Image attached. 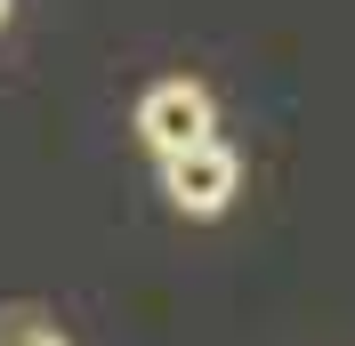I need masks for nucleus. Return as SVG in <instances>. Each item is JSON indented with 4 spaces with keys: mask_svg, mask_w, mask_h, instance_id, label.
<instances>
[{
    "mask_svg": "<svg viewBox=\"0 0 355 346\" xmlns=\"http://www.w3.org/2000/svg\"><path fill=\"white\" fill-rule=\"evenodd\" d=\"M162 194H170L178 217H218L226 201L243 194V153L226 145V137H202V145L170 153L162 161Z\"/></svg>",
    "mask_w": 355,
    "mask_h": 346,
    "instance_id": "nucleus-1",
    "label": "nucleus"
},
{
    "mask_svg": "<svg viewBox=\"0 0 355 346\" xmlns=\"http://www.w3.org/2000/svg\"><path fill=\"white\" fill-rule=\"evenodd\" d=\"M137 137L154 145V161H170V153L202 145V137H218V105H210V89L202 81H154L146 97H137Z\"/></svg>",
    "mask_w": 355,
    "mask_h": 346,
    "instance_id": "nucleus-2",
    "label": "nucleus"
},
{
    "mask_svg": "<svg viewBox=\"0 0 355 346\" xmlns=\"http://www.w3.org/2000/svg\"><path fill=\"white\" fill-rule=\"evenodd\" d=\"M0 346H73V338L49 322V314H33V306H8V314H0Z\"/></svg>",
    "mask_w": 355,
    "mask_h": 346,
    "instance_id": "nucleus-3",
    "label": "nucleus"
},
{
    "mask_svg": "<svg viewBox=\"0 0 355 346\" xmlns=\"http://www.w3.org/2000/svg\"><path fill=\"white\" fill-rule=\"evenodd\" d=\"M0 24H8V0H0Z\"/></svg>",
    "mask_w": 355,
    "mask_h": 346,
    "instance_id": "nucleus-4",
    "label": "nucleus"
}]
</instances>
